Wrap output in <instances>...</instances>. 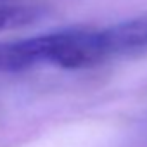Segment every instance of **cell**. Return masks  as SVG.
I'll return each instance as SVG.
<instances>
[{
  "mask_svg": "<svg viewBox=\"0 0 147 147\" xmlns=\"http://www.w3.org/2000/svg\"><path fill=\"white\" fill-rule=\"evenodd\" d=\"M107 59L102 30H61L0 43V73L38 66L83 69Z\"/></svg>",
  "mask_w": 147,
  "mask_h": 147,
  "instance_id": "cell-1",
  "label": "cell"
},
{
  "mask_svg": "<svg viewBox=\"0 0 147 147\" xmlns=\"http://www.w3.org/2000/svg\"><path fill=\"white\" fill-rule=\"evenodd\" d=\"M102 36L109 57L138 49H147V16L109 26L102 30Z\"/></svg>",
  "mask_w": 147,
  "mask_h": 147,
  "instance_id": "cell-2",
  "label": "cell"
},
{
  "mask_svg": "<svg viewBox=\"0 0 147 147\" xmlns=\"http://www.w3.org/2000/svg\"><path fill=\"white\" fill-rule=\"evenodd\" d=\"M42 16L43 11L36 5H0V33L31 26Z\"/></svg>",
  "mask_w": 147,
  "mask_h": 147,
  "instance_id": "cell-3",
  "label": "cell"
}]
</instances>
